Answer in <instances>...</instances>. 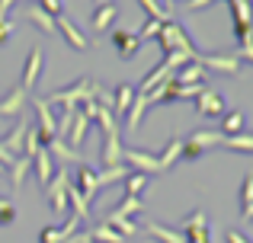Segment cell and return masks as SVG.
<instances>
[{
	"mask_svg": "<svg viewBox=\"0 0 253 243\" xmlns=\"http://www.w3.org/2000/svg\"><path fill=\"white\" fill-rule=\"evenodd\" d=\"M116 16H119V10H116V3H106V6H93V29L96 32H106L112 23H116Z\"/></svg>",
	"mask_w": 253,
	"mask_h": 243,
	"instance_id": "cell-27",
	"label": "cell"
},
{
	"mask_svg": "<svg viewBox=\"0 0 253 243\" xmlns=\"http://www.w3.org/2000/svg\"><path fill=\"white\" fill-rule=\"evenodd\" d=\"M196 61L205 70H221V74H241V58L237 55H221V51H209V55H196Z\"/></svg>",
	"mask_w": 253,
	"mask_h": 243,
	"instance_id": "cell-10",
	"label": "cell"
},
{
	"mask_svg": "<svg viewBox=\"0 0 253 243\" xmlns=\"http://www.w3.org/2000/svg\"><path fill=\"white\" fill-rule=\"evenodd\" d=\"M0 173H6V167H3V163H0Z\"/></svg>",
	"mask_w": 253,
	"mask_h": 243,
	"instance_id": "cell-50",
	"label": "cell"
},
{
	"mask_svg": "<svg viewBox=\"0 0 253 243\" xmlns=\"http://www.w3.org/2000/svg\"><path fill=\"white\" fill-rule=\"evenodd\" d=\"M29 125H32L29 115H19V122L13 125V128L6 131V135H3L0 147H3L10 157H23V141H26V131H29Z\"/></svg>",
	"mask_w": 253,
	"mask_h": 243,
	"instance_id": "cell-11",
	"label": "cell"
},
{
	"mask_svg": "<svg viewBox=\"0 0 253 243\" xmlns=\"http://www.w3.org/2000/svg\"><path fill=\"white\" fill-rule=\"evenodd\" d=\"M42 70H45V51H42V48H29V55H26V64H23V77H19V87L29 93V90L39 83Z\"/></svg>",
	"mask_w": 253,
	"mask_h": 243,
	"instance_id": "cell-9",
	"label": "cell"
},
{
	"mask_svg": "<svg viewBox=\"0 0 253 243\" xmlns=\"http://www.w3.org/2000/svg\"><path fill=\"white\" fill-rule=\"evenodd\" d=\"M183 240H186V243H209V218H205L202 208H199V211H192L189 218H186V224H183Z\"/></svg>",
	"mask_w": 253,
	"mask_h": 243,
	"instance_id": "cell-13",
	"label": "cell"
},
{
	"mask_svg": "<svg viewBox=\"0 0 253 243\" xmlns=\"http://www.w3.org/2000/svg\"><path fill=\"white\" fill-rule=\"evenodd\" d=\"M144 112H148V103H144V96H141V93H135V103H131V109H128V119H125V128H128V131H135L138 125H141Z\"/></svg>",
	"mask_w": 253,
	"mask_h": 243,
	"instance_id": "cell-30",
	"label": "cell"
},
{
	"mask_svg": "<svg viewBox=\"0 0 253 243\" xmlns=\"http://www.w3.org/2000/svg\"><path fill=\"white\" fill-rule=\"evenodd\" d=\"M90 240H93V243H125L122 234H116L109 224H106V221H103V224H96V227L90 231Z\"/></svg>",
	"mask_w": 253,
	"mask_h": 243,
	"instance_id": "cell-33",
	"label": "cell"
},
{
	"mask_svg": "<svg viewBox=\"0 0 253 243\" xmlns=\"http://www.w3.org/2000/svg\"><path fill=\"white\" fill-rule=\"evenodd\" d=\"M122 163H125V167H131V173H144V176L164 173L157 154H144V150H135V147H125L122 150Z\"/></svg>",
	"mask_w": 253,
	"mask_h": 243,
	"instance_id": "cell-7",
	"label": "cell"
},
{
	"mask_svg": "<svg viewBox=\"0 0 253 243\" xmlns=\"http://www.w3.org/2000/svg\"><path fill=\"white\" fill-rule=\"evenodd\" d=\"M13 221H16V205L6 202V205L0 208V224H13Z\"/></svg>",
	"mask_w": 253,
	"mask_h": 243,
	"instance_id": "cell-43",
	"label": "cell"
},
{
	"mask_svg": "<svg viewBox=\"0 0 253 243\" xmlns=\"http://www.w3.org/2000/svg\"><path fill=\"white\" fill-rule=\"evenodd\" d=\"M81 112L86 115V119H90V125H96V128L103 131V135H116V131H119V122H116V115H112L106 106H99L96 100L84 103V109H81Z\"/></svg>",
	"mask_w": 253,
	"mask_h": 243,
	"instance_id": "cell-8",
	"label": "cell"
},
{
	"mask_svg": "<svg viewBox=\"0 0 253 243\" xmlns=\"http://www.w3.org/2000/svg\"><path fill=\"white\" fill-rule=\"evenodd\" d=\"M125 176H128V167H109V170H96V182H99V189H109V186H116V182H122Z\"/></svg>",
	"mask_w": 253,
	"mask_h": 243,
	"instance_id": "cell-28",
	"label": "cell"
},
{
	"mask_svg": "<svg viewBox=\"0 0 253 243\" xmlns=\"http://www.w3.org/2000/svg\"><path fill=\"white\" fill-rule=\"evenodd\" d=\"M45 144H42V138H39V131H36V125H29V131H26V141H23V157H36L39 150H42Z\"/></svg>",
	"mask_w": 253,
	"mask_h": 243,
	"instance_id": "cell-37",
	"label": "cell"
},
{
	"mask_svg": "<svg viewBox=\"0 0 253 243\" xmlns=\"http://www.w3.org/2000/svg\"><path fill=\"white\" fill-rule=\"evenodd\" d=\"M3 205H6V199H0V208H3Z\"/></svg>",
	"mask_w": 253,
	"mask_h": 243,
	"instance_id": "cell-51",
	"label": "cell"
},
{
	"mask_svg": "<svg viewBox=\"0 0 253 243\" xmlns=\"http://www.w3.org/2000/svg\"><path fill=\"white\" fill-rule=\"evenodd\" d=\"M196 109H199L202 119H221V115L228 112V103H224V96L218 93V90L202 87V90H199V96H196Z\"/></svg>",
	"mask_w": 253,
	"mask_h": 243,
	"instance_id": "cell-6",
	"label": "cell"
},
{
	"mask_svg": "<svg viewBox=\"0 0 253 243\" xmlns=\"http://www.w3.org/2000/svg\"><path fill=\"white\" fill-rule=\"evenodd\" d=\"M224 147L253 154V135H247V131H241V135H228V138H224Z\"/></svg>",
	"mask_w": 253,
	"mask_h": 243,
	"instance_id": "cell-36",
	"label": "cell"
},
{
	"mask_svg": "<svg viewBox=\"0 0 253 243\" xmlns=\"http://www.w3.org/2000/svg\"><path fill=\"white\" fill-rule=\"evenodd\" d=\"M237 58L253 64V38H244V42H237Z\"/></svg>",
	"mask_w": 253,
	"mask_h": 243,
	"instance_id": "cell-42",
	"label": "cell"
},
{
	"mask_svg": "<svg viewBox=\"0 0 253 243\" xmlns=\"http://www.w3.org/2000/svg\"><path fill=\"white\" fill-rule=\"evenodd\" d=\"M112 48L119 51V55L128 61V58H135L138 51H141V38L135 35V32H125V29H116L112 32Z\"/></svg>",
	"mask_w": 253,
	"mask_h": 243,
	"instance_id": "cell-17",
	"label": "cell"
},
{
	"mask_svg": "<svg viewBox=\"0 0 253 243\" xmlns=\"http://www.w3.org/2000/svg\"><path fill=\"white\" fill-rule=\"evenodd\" d=\"M157 160H161V170H170V167H176L179 160H183V138H170L167 141V147L157 154Z\"/></svg>",
	"mask_w": 253,
	"mask_h": 243,
	"instance_id": "cell-24",
	"label": "cell"
},
{
	"mask_svg": "<svg viewBox=\"0 0 253 243\" xmlns=\"http://www.w3.org/2000/svg\"><path fill=\"white\" fill-rule=\"evenodd\" d=\"M13 29H16V26H13V23H10V19H0V45H3V42H6V38H10V35H13Z\"/></svg>",
	"mask_w": 253,
	"mask_h": 243,
	"instance_id": "cell-44",
	"label": "cell"
},
{
	"mask_svg": "<svg viewBox=\"0 0 253 243\" xmlns=\"http://www.w3.org/2000/svg\"><path fill=\"white\" fill-rule=\"evenodd\" d=\"M144 234H148L151 240H157V243H186L179 231H173L167 224H157V221H148V224H144Z\"/></svg>",
	"mask_w": 253,
	"mask_h": 243,
	"instance_id": "cell-22",
	"label": "cell"
},
{
	"mask_svg": "<svg viewBox=\"0 0 253 243\" xmlns=\"http://www.w3.org/2000/svg\"><path fill=\"white\" fill-rule=\"evenodd\" d=\"M74 186H77V192H81L86 202H93V199H96V192H99L96 170H90L86 163H81V167H77V176H74Z\"/></svg>",
	"mask_w": 253,
	"mask_h": 243,
	"instance_id": "cell-16",
	"label": "cell"
},
{
	"mask_svg": "<svg viewBox=\"0 0 253 243\" xmlns=\"http://www.w3.org/2000/svg\"><path fill=\"white\" fill-rule=\"evenodd\" d=\"M205 74H209V70H205L199 61H189V64H183L179 70H173V80L183 83V87H189V83H202Z\"/></svg>",
	"mask_w": 253,
	"mask_h": 243,
	"instance_id": "cell-23",
	"label": "cell"
},
{
	"mask_svg": "<svg viewBox=\"0 0 253 243\" xmlns=\"http://www.w3.org/2000/svg\"><path fill=\"white\" fill-rule=\"evenodd\" d=\"M161 26H164V23H157V19H144V26L135 32V35L141 38V45L148 42V38H154V42H157V35H161Z\"/></svg>",
	"mask_w": 253,
	"mask_h": 243,
	"instance_id": "cell-39",
	"label": "cell"
},
{
	"mask_svg": "<svg viewBox=\"0 0 253 243\" xmlns=\"http://www.w3.org/2000/svg\"><path fill=\"white\" fill-rule=\"evenodd\" d=\"M122 138H119V131L116 135H106V141H103V170H109V167H122Z\"/></svg>",
	"mask_w": 253,
	"mask_h": 243,
	"instance_id": "cell-21",
	"label": "cell"
},
{
	"mask_svg": "<svg viewBox=\"0 0 253 243\" xmlns=\"http://www.w3.org/2000/svg\"><path fill=\"white\" fill-rule=\"evenodd\" d=\"M16 6V0H0V19H6V13Z\"/></svg>",
	"mask_w": 253,
	"mask_h": 243,
	"instance_id": "cell-47",
	"label": "cell"
},
{
	"mask_svg": "<svg viewBox=\"0 0 253 243\" xmlns=\"http://www.w3.org/2000/svg\"><path fill=\"white\" fill-rule=\"evenodd\" d=\"M144 211V199H135V195H122L116 208L109 211V218H131V214H141Z\"/></svg>",
	"mask_w": 253,
	"mask_h": 243,
	"instance_id": "cell-26",
	"label": "cell"
},
{
	"mask_svg": "<svg viewBox=\"0 0 253 243\" xmlns=\"http://www.w3.org/2000/svg\"><path fill=\"white\" fill-rule=\"evenodd\" d=\"M157 45H161L164 48V55H167V51H183V55H189L192 61H196V55L199 51L192 48V42H189V35H186V29L179 23H164L161 26V35H157Z\"/></svg>",
	"mask_w": 253,
	"mask_h": 243,
	"instance_id": "cell-2",
	"label": "cell"
},
{
	"mask_svg": "<svg viewBox=\"0 0 253 243\" xmlns=\"http://www.w3.org/2000/svg\"><path fill=\"white\" fill-rule=\"evenodd\" d=\"M32 112H36V131H39V138H42V144H48L51 138H58L55 106H48V100L36 96V100H32Z\"/></svg>",
	"mask_w": 253,
	"mask_h": 243,
	"instance_id": "cell-5",
	"label": "cell"
},
{
	"mask_svg": "<svg viewBox=\"0 0 253 243\" xmlns=\"http://www.w3.org/2000/svg\"><path fill=\"white\" fill-rule=\"evenodd\" d=\"M131 103H135V87H128V83H119L116 87V96H112V115H116V122H122L125 115H128Z\"/></svg>",
	"mask_w": 253,
	"mask_h": 243,
	"instance_id": "cell-19",
	"label": "cell"
},
{
	"mask_svg": "<svg viewBox=\"0 0 253 243\" xmlns=\"http://www.w3.org/2000/svg\"><path fill=\"white\" fill-rule=\"evenodd\" d=\"M68 182H71L68 170H55L51 182L45 186V199H48L51 211H55L58 218H64V214H68Z\"/></svg>",
	"mask_w": 253,
	"mask_h": 243,
	"instance_id": "cell-4",
	"label": "cell"
},
{
	"mask_svg": "<svg viewBox=\"0 0 253 243\" xmlns=\"http://www.w3.org/2000/svg\"><path fill=\"white\" fill-rule=\"evenodd\" d=\"M99 83L90 80V77H81V80H74L71 87H61L55 90V93L48 96V106H58V109H77L81 103H90L99 96Z\"/></svg>",
	"mask_w": 253,
	"mask_h": 243,
	"instance_id": "cell-1",
	"label": "cell"
},
{
	"mask_svg": "<svg viewBox=\"0 0 253 243\" xmlns=\"http://www.w3.org/2000/svg\"><path fill=\"white\" fill-rule=\"evenodd\" d=\"M6 170H10V182H13V189H19V186H23V179H26V173L32 170V160H29V157H16V160H13Z\"/></svg>",
	"mask_w": 253,
	"mask_h": 243,
	"instance_id": "cell-29",
	"label": "cell"
},
{
	"mask_svg": "<svg viewBox=\"0 0 253 243\" xmlns=\"http://www.w3.org/2000/svg\"><path fill=\"white\" fill-rule=\"evenodd\" d=\"M211 3H215V0H186L189 10H205V6H211Z\"/></svg>",
	"mask_w": 253,
	"mask_h": 243,
	"instance_id": "cell-46",
	"label": "cell"
},
{
	"mask_svg": "<svg viewBox=\"0 0 253 243\" xmlns=\"http://www.w3.org/2000/svg\"><path fill=\"white\" fill-rule=\"evenodd\" d=\"M86 131H90V119H86L81 109H77V112H74V122H71V128H68V141H71V147H74V150L84 144Z\"/></svg>",
	"mask_w": 253,
	"mask_h": 243,
	"instance_id": "cell-25",
	"label": "cell"
},
{
	"mask_svg": "<svg viewBox=\"0 0 253 243\" xmlns=\"http://www.w3.org/2000/svg\"><path fill=\"white\" fill-rule=\"evenodd\" d=\"M250 202H253V176H244V182H241V211L250 208Z\"/></svg>",
	"mask_w": 253,
	"mask_h": 243,
	"instance_id": "cell-41",
	"label": "cell"
},
{
	"mask_svg": "<svg viewBox=\"0 0 253 243\" xmlns=\"http://www.w3.org/2000/svg\"><path fill=\"white\" fill-rule=\"evenodd\" d=\"M32 173H36V179H39V186H42V189L51 182V176H55V160H51L48 147H42L36 157H32Z\"/></svg>",
	"mask_w": 253,
	"mask_h": 243,
	"instance_id": "cell-18",
	"label": "cell"
},
{
	"mask_svg": "<svg viewBox=\"0 0 253 243\" xmlns=\"http://www.w3.org/2000/svg\"><path fill=\"white\" fill-rule=\"evenodd\" d=\"M244 125H247V119H244V112H224L221 115V135H241Z\"/></svg>",
	"mask_w": 253,
	"mask_h": 243,
	"instance_id": "cell-31",
	"label": "cell"
},
{
	"mask_svg": "<svg viewBox=\"0 0 253 243\" xmlns=\"http://www.w3.org/2000/svg\"><path fill=\"white\" fill-rule=\"evenodd\" d=\"M224 240H228V243H250L241 231H228V234H224Z\"/></svg>",
	"mask_w": 253,
	"mask_h": 243,
	"instance_id": "cell-45",
	"label": "cell"
},
{
	"mask_svg": "<svg viewBox=\"0 0 253 243\" xmlns=\"http://www.w3.org/2000/svg\"><path fill=\"white\" fill-rule=\"evenodd\" d=\"M45 147H48V154H51V160H55V167L58 163H77V167H81V157H77V150L71 147L68 141H64V138H51L48 144H45Z\"/></svg>",
	"mask_w": 253,
	"mask_h": 243,
	"instance_id": "cell-20",
	"label": "cell"
},
{
	"mask_svg": "<svg viewBox=\"0 0 253 243\" xmlns=\"http://www.w3.org/2000/svg\"><path fill=\"white\" fill-rule=\"evenodd\" d=\"M26 16H29V23L36 26V29H42L45 35H55V19H51L48 13H42L39 6H32V10L26 13Z\"/></svg>",
	"mask_w": 253,
	"mask_h": 243,
	"instance_id": "cell-34",
	"label": "cell"
},
{
	"mask_svg": "<svg viewBox=\"0 0 253 243\" xmlns=\"http://www.w3.org/2000/svg\"><path fill=\"white\" fill-rule=\"evenodd\" d=\"M55 32H58V35H61V38H64V42H68L74 51H86V48H90V38H86V35H84L81 29H77L74 23H71L68 16H55Z\"/></svg>",
	"mask_w": 253,
	"mask_h": 243,
	"instance_id": "cell-12",
	"label": "cell"
},
{
	"mask_svg": "<svg viewBox=\"0 0 253 243\" xmlns=\"http://www.w3.org/2000/svg\"><path fill=\"white\" fill-rule=\"evenodd\" d=\"M39 10L48 13L51 19H55V16H64V3H61V0H39Z\"/></svg>",
	"mask_w": 253,
	"mask_h": 243,
	"instance_id": "cell-40",
	"label": "cell"
},
{
	"mask_svg": "<svg viewBox=\"0 0 253 243\" xmlns=\"http://www.w3.org/2000/svg\"><path fill=\"white\" fill-rule=\"evenodd\" d=\"M170 77H173V68H170V64H167V58H164V61H161V64H154V68H151V70H148V74H144V80H141V87H138V90H135V93H141V96H148V93H151V90H154V87H161V83H164V80H170Z\"/></svg>",
	"mask_w": 253,
	"mask_h": 243,
	"instance_id": "cell-15",
	"label": "cell"
},
{
	"mask_svg": "<svg viewBox=\"0 0 253 243\" xmlns=\"http://www.w3.org/2000/svg\"><path fill=\"white\" fill-rule=\"evenodd\" d=\"M19 115H26V90L16 83V87L0 100V119H19Z\"/></svg>",
	"mask_w": 253,
	"mask_h": 243,
	"instance_id": "cell-14",
	"label": "cell"
},
{
	"mask_svg": "<svg viewBox=\"0 0 253 243\" xmlns=\"http://www.w3.org/2000/svg\"><path fill=\"white\" fill-rule=\"evenodd\" d=\"M138 3H141V10L148 13V19H157V23H170V19H173L170 13L157 3V0H138Z\"/></svg>",
	"mask_w": 253,
	"mask_h": 243,
	"instance_id": "cell-38",
	"label": "cell"
},
{
	"mask_svg": "<svg viewBox=\"0 0 253 243\" xmlns=\"http://www.w3.org/2000/svg\"><path fill=\"white\" fill-rule=\"evenodd\" d=\"M250 16H253V3H250Z\"/></svg>",
	"mask_w": 253,
	"mask_h": 243,
	"instance_id": "cell-52",
	"label": "cell"
},
{
	"mask_svg": "<svg viewBox=\"0 0 253 243\" xmlns=\"http://www.w3.org/2000/svg\"><path fill=\"white\" fill-rule=\"evenodd\" d=\"M106 224H109L116 234H122L125 240H128V237H135V234H138V224H135L131 218H109V214H106Z\"/></svg>",
	"mask_w": 253,
	"mask_h": 243,
	"instance_id": "cell-35",
	"label": "cell"
},
{
	"mask_svg": "<svg viewBox=\"0 0 253 243\" xmlns=\"http://www.w3.org/2000/svg\"><path fill=\"white\" fill-rule=\"evenodd\" d=\"M122 182H125V192L122 195H135V199H141L144 189H148V176H144V173H128Z\"/></svg>",
	"mask_w": 253,
	"mask_h": 243,
	"instance_id": "cell-32",
	"label": "cell"
},
{
	"mask_svg": "<svg viewBox=\"0 0 253 243\" xmlns=\"http://www.w3.org/2000/svg\"><path fill=\"white\" fill-rule=\"evenodd\" d=\"M106 3H112V0H93V6H106Z\"/></svg>",
	"mask_w": 253,
	"mask_h": 243,
	"instance_id": "cell-49",
	"label": "cell"
},
{
	"mask_svg": "<svg viewBox=\"0 0 253 243\" xmlns=\"http://www.w3.org/2000/svg\"><path fill=\"white\" fill-rule=\"evenodd\" d=\"M224 144V135L215 128H205V131H192L189 138L183 141V160H199L205 150L211 147H221Z\"/></svg>",
	"mask_w": 253,
	"mask_h": 243,
	"instance_id": "cell-3",
	"label": "cell"
},
{
	"mask_svg": "<svg viewBox=\"0 0 253 243\" xmlns=\"http://www.w3.org/2000/svg\"><path fill=\"white\" fill-rule=\"evenodd\" d=\"M241 221H247V224H253V202H250V208H244V211H241Z\"/></svg>",
	"mask_w": 253,
	"mask_h": 243,
	"instance_id": "cell-48",
	"label": "cell"
}]
</instances>
